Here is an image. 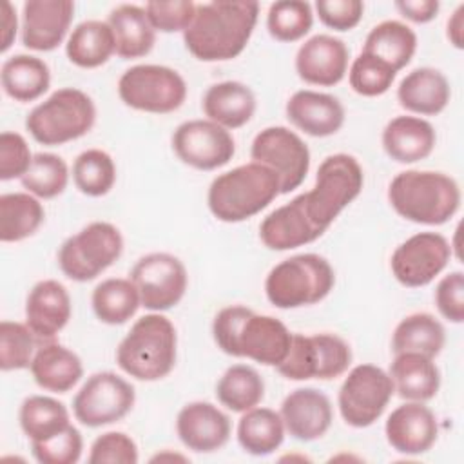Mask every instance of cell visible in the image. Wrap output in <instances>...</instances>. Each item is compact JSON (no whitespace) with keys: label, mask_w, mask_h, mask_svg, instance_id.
<instances>
[{"label":"cell","mask_w":464,"mask_h":464,"mask_svg":"<svg viewBox=\"0 0 464 464\" xmlns=\"http://www.w3.org/2000/svg\"><path fill=\"white\" fill-rule=\"evenodd\" d=\"M257 16V2L198 4L192 24L183 31L185 47L201 62L232 60L248 45Z\"/></svg>","instance_id":"1"},{"label":"cell","mask_w":464,"mask_h":464,"mask_svg":"<svg viewBox=\"0 0 464 464\" xmlns=\"http://www.w3.org/2000/svg\"><path fill=\"white\" fill-rule=\"evenodd\" d=\"M212 335L227 355L246 357L265 366L281 364L292 341L285 323L243 304L221 308L212 321Z\"/></svg>","instance_id":"2"},{"label":"cell","mask_w":464,"mask_h":464,"mask_svg":"<svg viewBox=\"0 0 464 464\" xmlns=\"http://www.w3.org/2000/svg\"><path fill=\"white\" fill-rule=\"evenodd\" d=\"M459 183L437 170L399 172L388 187L392 208L404 219L419 225H444L460 208Z\"/></svg>","instance_id":"3"},{"label":"cell","mask_w":464,"mask_h":464,"mask_svg":"<svg viewBox=\"0 0 464 464\" xmlns=\"http://www.w3.org/2000/svg\"><path fill=\"white\" fill-rule=\"evenodd\" d=\"M281 194L277 174L250 161L216 176L207 192L212 216L223 223H241L265 210Z\"/></svg>","instance_id":"4"},{"label":"cell","mask_w":464,"mask_h":464,"mask_svg":"<svg viewBox=\"0 0 464 464\" xmlns=\"http://www.w3.org/2000/svg\"><path fill=\"white\" fill-rule=\"evenodd\" d=\"M178 357V334L172 321L160 312L140 317L116 348L118 366L145 382L167 377Z\"/></svg>","instance_id":"5"},{"label":"cell","mask_w":464,"mask_h":464,"mask_svg":"<svg viewBox=\"0 0 464 464\" xmlns=\"http://www.w3.org/2000/svg\"><path fill=\"white\" fill-rule=\"evenodd\" d=\"M364 174L352 154H330L315 174L312 190L299 194L303 212L310 225L323 236L335 218L361 194Z\"/></svg>","instance_id":"6"},{"label":"cell","mask_w":464,"mask_h":464,"mask_svg":"<svg viewBox=\"0 0 464 464\" xmlns=\"http://www.w3.org/2000/svg\"><path fill=\"white\" fill-rule=\"evenodd\" d=\"M335 285V272L319 254H297L283 259L265 279L266 299L281 310L310 306L323 301Z\"/></svg>","instance_id":"7"},{"label":"cell","mask_w":464,"mask_h":464,"mask_svg":"<svg viewBox=\"0 0 464 464\" xmlns=\"http://www.w3.org/2000/svg\"><path fill=\"white\" fill-rule=\"evenodd\" d=\"M96 121L92 98L74 87L54 91L25 118V129L34 141L49 147L85 136Z\"/></svg>","instance_id":"8"},{"label":"cell","mask_w":464,"mask_h":464,"mask_svg":"<svg viewBox=\"0 0 464 464\" xmlns=\"http://www.w3.org/2000/svg\"><path fill=\"white\" fill-rule=\"evenodd\" d=\"M123 252V236L109 221H92L67 237L58 250V266L76 283L96 279Z\"/></svg>","instance_id":"9"},{"label":"cell","mask_w":464,"mask_h":464,"mask_svg":"<svg viewBox=\"0 0 464 464\" xmlns=\"http://www.w3.org/2000/svg\"><path fill=\"white\" fill-rule=\"evenodd\" d=\"M352 364L350 344L335 334H292L290 348L276 370L290 381H332Z\"/></svg>","instance_id":"10"},{"label":"cell","mask_w":464,"mask_h":464,"mask_svg":"<svg viewBox=\"0 0 464 464\" xmlns=\"http://www.w3.org/2000/svg\"><path fill=\"white\" fill-rule=\"evenodd\" d=\"M118 94L130 109L169 114L183 105L187 98V83L176 69L156 63H140L120 76Z\"/></svg>","instance_id":"11"},{"label":"cell","mask_w":464,"mask_h":464,"mask_svg":"<svg viewBox=\"0 0 464 464\" xmlns=\"http://www.w3.org/2000/svg\"><path fill=\"white\" fill-rule=\"evenodd\" d=\"M388 372L375 364H357L343 381L337 404L343 420L352 428H368L384 413L393 397Z\"/></svg>","instance_id":"12"},{"label":"cell","mask_w":464,"mask_h":464,"mask_svg":"<svg viewBox=\"0 0 464 464\" xmlns=\"http://www.w3.org/2000/svg\"><path fill=\"white\" fill-rule=\"evenodd\" d=\"M136 402L134 386L114 372L92 373L72 399L76 420L87 428H100L121 420Z\"/></svg>","instance_id":"13"},{"label":"cell","mask_w":464,"mask_h":464,"mask_svg":"<svg viewBox=\"0 0 464 464\" xmlns=\"http://www.w3.org/2000/svg\"><path fill=\"white\" fill-rule=\"evenodd\" d=\"M129 279L140 294L141 306L150 312L174 308L183 299L188 285L185 265L167 252H152L140 257Z\"/></svg>","instance_id":"14"},{"label":"cell","mask_w":464,"mask_h":464,"mask_svg":"<svg viewBox=\"0 0 464 464\" xmlns=\"http://www.w3.org/2000/svg\"><path fill=\"white\" fill-rule=\"evenodd\" d=\"M250 158L270 167L281 185V194L297 188L310 170V150L299 134L283 125L266 127L256 134Z\"/></svg>","instance_id":"15"},{"label":"cell","mask_w":464,"mask_h":464,"mask_svg":"<svg viewBox=\"0 0 464 464\" xmlns=\"http://www.w3.org/2000/svg\"><path fill=\"white\" fill-rule=\"evenodd\" d=\"M451 243L439 232H417L392 254L393 277L408 288L430 285L450 263Z\"/></svg>","instance_id":"16"},{"label":"cell","mask_w":464,"mask_h":464,"mask_svg":"<svg viewBox=\"0 0 464 464\" xmlns=\"http://www.w3.org/2000/svg\"><path fill=\"white\" fill-rule=\"evenodd\" d=\"M172 149L185 165L198 170H216L232 160L236 141L225 127L210 120H188L176 127Z\"/></svg>","instance_id":"17"},{"label":"cell","mask_w":464,"mask_h":464,"mask_svg":"<svg viewBox=\"0 0 464 464\" xmlns=\"http://www.w3.org/2000/svg\"><path fill=\"white\" fill-rule=\"evenodd\" d=\"M74 2L27 0L22 5V44L33 51L56 49L71 27Z\"/></svg>","instance_id":"18"},{"label":"cell","mask_w":464,"mask_h":464,"mask_svg":"<svg viewBox=\"0 0 464 464\" xmlns=\"http://www.w3.org/2000/svg\"><path fill=\"white\" fill-rule=\"evenodd\" d=\"M384 435L395 451L420 455L430 451L437 442L439 422L424 402L408 401L390 413L384 424Z\"/></svg>","instance_id":"19"},{"label":"cell","mask_w":464,"mask_h":464,"mask_svg":"<svg viewBox=\"0 0 464 464\" xmlns=\"http://www.w3.org/2000/svg\"><path fill=\"white\" fill-rule=\"evenodd\" d=\"M350 51L341 38L332 34H315L308 38L295 53V72L310 83L321 87L337 85L348 71Z\"/></svg>","instance_id":"20"},{"label":"cell","mask_w":464,"mask_h":464,"mask_svg":"<svg viewBox=\"0 0 464 464\" xmlns=\"http://www.w3.org/2000/svg\"><path fill=\"white\" fill-rule=\"evenodd\" d=\"M176 431L185 448L196 453H212L228 442L230 419L212 402L194 401L179 410Z\"/></svg>","instance_id":"21"},{"label":"cell","mask_w":464,"mask_h":464,"mask_svg":"<svg viewBox=\"0 0 464 464\" xmlns=\"http://www.w3.org/2000/svg\"><path fill=\"white\" fill-rule=\"evenodd\" d=\"M279 415L285 430L303 442L321 439L334 420L332 402L317 388H297L290 392L281 402Z\"/></svg>","instance_id":"22"},{"label":"cell","mask_w":464,"mask_h":464,"mask_svg":"<svg viewBox=\"0 0 464 464\" xmlns=\"http://www.w3.org/2000/svg\"><path fill=\"white\" fill-rule=\"evenodd\" d=\"M71 295L56 279L38 281L25 299V324L40 343L54 341L71 319Z\"/></svg>","instance_id":"23"},{"label":"cell","mask_w":464,"mask_h":464,"mask_svg":"<svg viewBox=\"0 0 464 464\" xmlns=\"http://www.w3.org/2000/svg\"><path fill=\"white\" fill-rule=\"evenodd\" d=\"M288 121L314 138H326L341 130L344 123L343 103L326 92L310 89L295 91L285 107Z\"/></svg>","instance_id":"24"},{"label":"cell","mask_w":464,"mask_h":464,"mask_svg":"<svg viewBox=\"0 0 464 464\" xmlns=\"http://www.w3.org/2000/svg\"><path fill=\"white\" fill-rule=\"evenodd\" d=\"M435 143L433 125L417 116H395L382 130V149L397 163H417L428 158Z\"/></svg>","instance_id":"25"},{"label":"cell","mask_w":464,"mask_h":464,"mask_svg":"<svg viewBox=\"0 0 464 464\" xmlns=\"http://www.w3.org/2000/svg\"><path fill=\"white\" fill-rule=\"evenodd\" d=\"M451 98L448 78L433 67H417L408 72L399 87V105L420 116H435L442 112Z\"/></svg>","instance_id":"26"},{"label":"cell","mask_w":464,"mask_h":464,"mask_svg":"<svg viewBox=\"0 0 464 464\" xmlns=\"http://www.w3.org/2000/svg\"><path fill=\"white\" fill-rule=\"evenodd\" d=\"M29 370L34 382L42 390L53 393H67L80 382L83 375L82 359L56 341L42 343L38 346Z\"/></svg>","instance_id":"27"},{"label":"cell","mask_w":464,"mask_h":464,"mask_svg":"<svg viewBox=\"0 0 464 464\" xmlns=\"http://www.w3.org/2000/svg\"><path fill=\"white\" fill-rule=\"evenodd\" d=\"M390 362V377L393 390L401 399L426 402L431 401L440 388V370L431 357L415 352L393 353Z\"/></svg>","instance_id":"28"},{"label":"cell","mask_w":464,"mask_h":464,"mask_svg":"<svg viewBox=\"0 0 464 464\" xmlns=\"http://www.w3.org/2000/svg\"><path fill=\"white\" fill-rule=\"evenodd\" d=\"M259 237L270 250H292L314 243L321 234L306 219L301 201L295 196L290 203L272 210L259 225Z\"/></svg>","instance_id":"29"},{"label":"cell","mask_w":464,"mask_h":464,"mask_svg":"<svg viewBox=\"0 0 464 464\" xmlns=\"http://www.w3.org/2000/svg\"><path fill=\"white\" fill-rule=\"evenodd\" d=\"M203 112L207 120L228 129L246 125L256 112L254 91L236 80L214 83L203 96Z\"/></svg>","instance_id":"30"},{"label":"cell","mask_w":464,"mask_h":464,"mask_svg":"<svg viewBox=\"0 0 464 464\" xmlns=\"http://www.w3.org/2000/svg\"><path fill=\"white\" fill-rule=\"evenodd\" d=\"M114 36V53L123 60L149 54L156 44V31L143 7L136 4L116 5L107 18Z\"/></svg>","instance_id":"31"},{"label":"cell","mask_w":464,"mask_h":464,"mask_svg":"<svg viewBox=\"0 0 464 464\" xmlns=\"http://www.w3.org/2000/svg\"><path fill=\"white\" fill-rule=\"evenodd\" d=\"M417 51V34L399 20H384L372 27L362 51L388 63L395 72L404 69Z\"/></svg>","instance_id":"32"},{"label":"cell","mask_w":464,"mask_h":464,"mask_svg":"<svg viewBox=\"0 0 464 464\" xmlns=\"http://www.w3.org/2000/svg\"><path fill=\"white\" fill-rule=\"evenodd\" d=\"M0 82L4 92L16 102H33L44 96L51 85L49 65L31 54H14L2 63Z\"/></svg>","instance_id":"33"},{"label":"cell","mask_w":464,"mask_h":464,"mask_svg":"<svg viewBox=\"0 0 464 464\" xmlns=\"http://www.w3.org/2000/svg\"><path fill=\"white\" fill-rule=\"evenodd\" d=\"M65 54L71 63L82 69H96L114 54V36L107 22L85 20L67 38Z\"/></svg>","instance_id":"34"},{"label":"cell","mask_w":464,"mask_h":464,"mask_svg":"<svg viewBox=\"0 0 464 464\" xmlns=\"http://www.w3.org/2000/svg\"><path fill=\"white\" fill-rule=\"evenodd\" d=\"M285 424L277 411L270 408H250L237 422L239 446L256 457H266L279 450L285 440Z\"/></svg>","instance_id":"35"},{"label":"cell","mask_w":464,"mask_h":464,"mask_svg":"<svg viewBox=\"0 0 464 464\" xmlns=\"http://www.w3.org/2000/svg\"><path fill=\"white\" fill-rule=\"evenodd\" d=\"M45 210L29 192H7L0 196V241L18 243L31 237L44 223Z\"/></svg>","instance_id":"36"},{"label":"cell","mask_w":464,"mask_h":464,"mask_svg":"<svg viewBox=\"0 0 464 464\" xmlns=\"http://www.w3.org/2000/svg\"><path fill=\"white\" fill-rule=\"evenodd\" d=\"M446 343V330L431 314L417 312L406 315L393 330L392 352H415L435 359Z\"/></svg>","instance_id":"37"},{"label":"cell","mask_w":464,"mask_h":464,"mask_svg":"<svg viewBox=\"0 0 464 464\" xmlns=\"http://www.w3.org/2000/svg\"><path fill=\"white\" fill-rule=\"evenodd\" d=\"M94 315L105 324H123L141 306L140 294L130 279L109 277L96 285L91 297Z\"/></svg>","instance_id":"38"},{"label":"cell","mask_w":464,"mask_h":464,"mask_svg":"<svg viewBox=\"0 0 464 464\" xmlns=\"http://www.w3.org/2000/svg\"><path fill=\"white\" fill-rule=\"evenodd\" d=\"M18 420L31 442L47 440L71 424L65 404L47 395L25 397L18 411Z\"/></svg>","instance_id":"39"},{"label":"cell","mask_w":464,"mask_h":464,"mask_svg":"<svg viewBox=\"0 0 464 464\" xmlns=\"http://www.w3.org/2000/svg\"><path fill=\"white\" fill-rule=\"evenodd\" d=\"M218 401L230 411L243 413L256 408L265 397V381L248 364H232L216 384Z\"/></svg>","instance_id":"40"},{"label":"cell","mask_w":464,"mask_h":464,"mask_svg":"<svg viewBox=\"0 0 464 464\" xmlns=\"http://www.w3.org/2000/svg\"><path fill=\"white\" fill-rule=\"evenodd\" d=\"M72 181L85 196L102 198L109 194L116 183L114 160L102 149L80 152L72 163Z\"/></svg>","instance_id":"41"},{"label":"cell","mask_w":464,"mask_h":464,"mask_svg":"<svg viewBox=\"0 0 464 464\" xmlns=\"http://www.w3.org/2000/svg\"><path fill=\"white\" fill-rule=\"evenodd\" d=\"M20 181L29 194L40 199H53L67 188L69 167L58 154L38 152L33 156V163Z\"/></svg>","instance_id":"42"},{"label":"cell","mask_w":464,"mask_h":464,"mask_svg":"<svg viewBox=\"0 0 464 464\" xmlns=\"http://www.w3.org/2000/svg\"><path fill=\"white\" fill-rule=\"evenodd\" d=\"M314 24L312 5L303 0H279L270 4L266 29L277 42H297L304 38Z\"/></svg>","instance_id":"43"},{"label":"cell","mask_w":464,"mask_h":464,"mask_svg":"<svg viewBox=\"0 0 464 464\" xmlns=\"http://www.w3.org/2000/svg\"><path fill=\"white\" fill-rule=\"evenodd\" d=\"M42 343L24 323H0V368L2 372L29 368Z\"/></svg>","instance_id":"44"},{"label":"cell","mask_w":464,"mask_h":464,"mask_svg":"<svg viewBox=\"0 0 464 464\" xmlns=\"http://www.w3.org/2000/svg\"><path fill=\"white\" fill-rule=\"evenodd\" d=\"M395 76H397V72L388 63L381 62L375 56H370L366 53H361L352 62V67L348 71L350 87L357 94L366 96V98L384 94L392 87Z\"/></svg>","instance_id":"45"},{"label":"cell","mask_w":464,"mask_h":464,"mask_svg":"<svg viewBox=\"0 0 464 464\" xmlns=\"http://www.w3.org/2000/svg\"><path fill=\"white\" fill-rule=\"evenodd\" d=\"M83 451V439L78 428L69 424L58 435L31 442V453L40 464H74Z\"/></svg>","instance_id":"46"},{"label":"cell","mask_w":464,"mask_h":464,"mask_svg":"<svg viewBox=\"0 0 464 464\" xmlns=\"http://www.w3.org/2000/svg\"><path fill=\"white\" fill-rule=\"evenodd\" d=\"M196 5L190 0H170V2H160L152 0L145 4V13L154 27V31L161 33H176L185 31L196 14Z\"/></svg>","instance_id":"47"},{"label":"cell","mask_w":464,"mask_h":464,"mask_svg":"<svg viewBox=\"0 0 464 464\" xmlns=\"http://www.w3.org/2000/svg\"><path fill=\"white\" fill-rule=\"evenodd\" d=\"M140 459L136 442L123 431H107L94 439L89 464H136Z\"/></svg>","instance_id":"48"},{"label":"cell","mask_w":464,"mask_h":464,"mask_svg":"<svg viewBox=\"0 0 464 464\" xmlns=\"http://www.w3.org/2000/svg\"><path fill=\"white\" fill-rule=\"evenodd\" d=\"M33 163V154L25 138L18 132L4 130L0 134V179L11 181L22 178Z\"/></svg>","instance_id":"49"},{"label":"cell","mask_w":464,"mask_h":464,"mask_svg":"<svg viewBox=\"0 0 464 464\" xmlns=\"http://www.w3.org/2000/svg\"><path fill=\"white\" fill-rule=\"evenodd\" d=\"M435 304L450 323L460 324L464 321V274L460 270L450 272L437 283Z\"/></svg>","instance_id":"50"},{"label":"cell","mask_w":464,"mask_h":464,"mask_svg":"<svg viewBox=\"0 0 464 464\" xmlns=\"http://www.w3.org/2000/svg\"><path fill=\"white\" fill-rule=\"evenodd\" d=\"M314 7L323 25L341 33L352 31L364 13L361 0H317Z\"/></svg>","instance_id":"51"},{"label":"cell","mask_w":464,"mask_h":464,"mask_svg":"<svg viewBox=\"0 0 464 464\" xmlns=\"http://www.w3.org/2000/svg\"><path fill=\"white\" fill-rule=\"evenodd\" d=\"M395 9L413 24H428L439 14L440 4L437 0H399Z\"/></svg>","instance_id":"52"},{"label":"cell","mask_w":464,"mask_h":464,"mask_svg":"<svg viewBox=\"0 0 464 464\" xmlns=\"http://www.w3.org/2000/svg\"><path fill=\"white\" fill-rule=\"evenodd\" d=\"M0 27H2V44H0V51L5 53L16 36V27H18V20H16V11L11 5V2H4L2 4V11H0Z\"/></svg>","instance_id":"53"},{"label":"cell","mask_w":464,"mask_h":464,"mask_svg":"<svg viewBox=\"0 0 464 464\" xmlns=\"http://www.w3.org/2000/svg\"><path fill=\"white\" fill-rule=\"evenodd\" d=\"M446 36L457 49L464 47V4H460L446 24Z\"/></svg>","instance_id":"54"}]
</instances>
